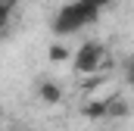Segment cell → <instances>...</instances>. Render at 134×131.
Returning a JSON list of instances; mask_svg holds the SVG:
<instances>
[{
	"label": "cell",
	"mask_w": 134,
	"mask_h": 131,
	"mask_svg": "<svg viewBox=\"0 0 134 131\" xmlns=\"http://www.w3.org/2000/svg\"><path fill=\"white\" fill-rule=\"evenodd\" d=\"M128 112H131L128 100H125V97H119V94L109 100V106H106V119H125Z\"/></svg>",
	"instance_id": "cell-4"
},
{
	"label": "cell",
	"mask_w": 134,
	"mask_h": 131,
	"mask_svg": "<svg viewBox=\"0 0 134 131\" xmlns=\"http://www.w3.org/2000/svg\"><path fill=\"white\" fill-rule=\"evenodd\" d=\"M97 16H100V9H97L91 0H72V3H66V6L56 13L53 31L56 34H75V31H81L84 25L97 22Z\"/></svg>",
	"instance_id": "cell-1"
},
{
	"label": "cell",
	"mask_w": 134,
	"mask_h": 131,
	"mask_svg": "<svg viewBox=\"0 0 134 131\" xmlns=\"http://www.w3.org/2000/svg\"><path fill=\"white\" fill-rule=\"evenodd\" d=\"M125 84H128V88H134V56H128V59H125Z\"/></svg>",
	"instance_id": "cell-7"
},
{
	"label": "cell",
	"mask_w": 134,
	"mask_h": 131,
	"mask_svg": "<svg viewBox=\"0 0 134 131\" xmlns=\"http://www.w3.org/2000/svg\"><path fill=\"white\" fill-rule=\"evenodd\" d=\"M19 3L22 0H0V34H6V25H9V19H13Z\"/></svg>",
	"instance_id": "cell-5"
},
{
	"label": "cell",
	"mask_w": 134,
	"mask_h": 131,
	"mask_svg": "<svg viewBox=\"0 0 134 131\" xmlns=\"http://www.w3.org/2000/svg\"><path fill=\"white\" fill-rule=\"evenodd\" d=\"M66 59H72V53H69L63 44H53L50 47V63H66Z\"/></svg>",
	"instance_id": "cell-6"
},
{
	"label": "cell",
	"mask_w": 134,
	"mask_h": 131,
	"mask_svg": "<svg viewBox=\"0 0 134 131\" xmlns=\"http://www.w3.org/2000/svg\"><path fill=\"white\" fill-rule=\"evenodd\" d=\"M103 59H106V50H103L100 41H84V44L75 50V56H72L78 75H94V72H100Z\"/></svg>",
	"instance_id": "cell-2"
},
{
	"label": "cell",
	"mask_w": 134,
	"mask_h": 131,
	"mask_svg": "<svg viewBox=\"0 0 134 131\" xmlns=\"http://www.w3.org/2000/svg\"><path fill=\"white\" fill-rule=\"evenodd\" d=\"M37 97L44 100V103H59L63 100V88L56 81H41L37 84Z\"/></svg>",
	"instance_id": "cell-3"
},
{
	"label": "cell",
	"mask_w": 134,
	"mask_h": 131,
	"mask_svg": "<svg viewBox=\"0 0 134 131\" xmlns=\"http://www.w3.org/2000/svg\"><path fill=\"white\" fill-rule=\"evenodd\" d=\"M91 3H94L97 9H106V6H109V0H91Z\"/></svg>",
	"instance_id": "cell-8"
}]
</instances>
